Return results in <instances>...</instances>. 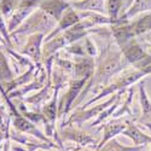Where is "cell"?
Wrapping results in <instances>:
<instances>
[{"label":"cell","mask_w":151,"mask_h":151,"mask_svg":"<svg viewBox=\"0 0 151 151\" xmlns=\"http://www.w3.org/2000/svg\"><path fill=\"white\" fill-rule=\"evenodd\" d=\"M128 67L129 63L122 55L120 47L117 46V48H115L112 46V44H109L104 48V51L100 53L97 60L94 73L90 78V80L87 81L78 100L75 102L74 109H76L81 105V103L83 102V99L87 97L88 93L94 92L96 94H98L117 74H120L124 69H127Z\"/></svg>","instance_id":"obj_1"},{"label":"cell","mask_w":151,"mask_h":151,"mask_svg":"<svg viewBox=\"0 0 151 151\" xmlns=\"http://www.w3.org/2000/svg\"><path fill=\"white\" fill-rule=\"evenodd\" d=\"M144 76H146V73L144 70H139V69H135V68H133V69H124L123 71L117 74L116 76L112 79L98 94H96L94 98H91L88 102H86L85 104H82L80 106L82 109L87 108V106L92 105L93 103H97L98 100L105 98L106 96H111V94L117 93L120 91H126L129 86H133L138 81H140Z\"/></svg>","instance_id":"obj_2"},{"label":"cell","mask_w":151,"mask_h":151,"mask_svg":"<svg viewBox=\"0 0 151 151\" xmlns=\"http://www.w3.org/2000/svg\"><path fill=\"white\" fill-rule=\"evenodd\" d=\"M56 24L57 21L53 17L47 15L41 9H36L15 32L10 34L11 40H15L16 37H27L32 34L37 33L48 35L56 27Z\"/></svg>","instance_id":"obj_3"},{"label":"cell","mask_w":151,"mask_h":151,"mask_svg":"<svg viewBox=\"0 0 151 151\" xmlns=\"http://www.w3.org/2000/svg\"><path fill=\"white\" fill-rule=\"evenodd\" d=\"M124 91H120L117 93H114L109 97V99H106L105 102L100 103V104H97L94 106H87V108H78L75 109V111L69 116V119L67 121H64L60 126H67V124H75V126H81L82 123H86L88 122L90 120L92 119H97L102 112L108 108L110 106L115 100L123 94Z\"/></svg>","instance_id":"obj_4"},{"label":"cell","mask_w":151,"mask_h":151,"mask_svg":"<svg viewBox=\"0 0 151 151\" xmlns=\"http://www.w3.org/2000/svg\"><path fill=\"white\" fill-rule=\"evenodd\" d=\"M120 50L122 55L124 56V58L129 63V65H132L133 68L139 70H145L147 67L151 65V55H149L140 46L137 37L120 46Z\"/></svg>","instance_id":"obj_5"},{"label":"cell","mask_w":151,"mask_h":151,"mask_svg":"<svg viewBox=\"0 0 151 151\" xmlns=\"http://www.w3.org/2000/svg\"><path fill=\"white\" fill-rule=\"evenodd\" d=\"M90 79H69L68 90L58 99V117H64L74 109L75 102Z\"/></svg>","instance_id":"obj_6"},{"label":"cell","mask_w":151,"mask_h":151,"mask_svg":"<svg viewBox=\"0 0 151 151\" xmlns=\"http://www.w3.org/2000/svg\"><path fill=\"white\" fill-rule=\"evenodd\" d=\"M55 93L52 98L45 103L41 109L39 110L42 115V123L45 126V133L48 138H52L56 132V121L58 117V99H59V91L62 86L53 85Z\"/></svg>","instance_id":"obj_7"},{"label":"cell","mask_w":151,"mask_h":151,"mask_svg":"<svg viewBox=\"0 0 151 151\" xmlns=\"http://www.w3.org/2000/svg\"><path fill=\"white\" fill-rule=\"evenodd\" d=\"M58 138L60 139V142L69 140L79 145L80 147H87L93 145V147L96 149V146L98 145V140H96L90 134H87L86 132L80 129L79 126H75V124L60 126L58 132Z\"/></svg>","instance_id":"obj_8"},{"label":"cell","mask_w":151,"mask_h":151,"mask_svg":"<svg viewBox=\"0 0 151 151\" xmlns=\"http://www.w3.org/2000/svg\"><path fill=\"white\" fill-rule=\"evenodd\" d=\"M131 121H134L132 117H124V116H121V117H112L111 120L106 121L105 123H103L102 126L98 127V131H102L103 129V134H102V138L98 142V145L96 146L94 151L102 147L106 142H109L112 138H116V135L119 134H122L123 131L127 128V126L129 124Z\"/></svg>","instance_id":"obj_9"},{"label":"cell","mask_w":151,"mask_h":151,"mask_svg":"<svg viewBox=\"0 0 151 151\" xmlns=\"http://www.w3.org/2000/svg\"><path fill=\"white\" fill-rule=\"evenodd\" d=\"M40 1L41 0H21L15 12L7 19V29L10 34L15 32L36 9H39Z\"/></svg>","instance_id":"obj_10"},{"label":"cell","mask_w":151,"mask_h":151,"mask_svg":"<svg viewBox=\"0 0 151 151\" xmlns=\"http://www.w3.org/2000/svg\"><path fill=\"white\" fill-rule=\"evenodd\" d=\"M45 34L37 33L27 36V41L24 46L18 50V52L23 56L28 57L34 64L42 63V44L45 41Z\"/></svg>","instance_id":"obj_11"},{"label":"cell","mask_w":151,"mask_h":151,"mask_svg":"<svg viewBox=\"0 0 151 151\" xmlns=\"http://www.w3.org/2000/svg\"><path fill=\"white\" fill-rule=\"evenodd\" d=\"M63 50L73 57H92V58H96L98 56V48H97L94 41L90 36H86L79 41H75V42L65 46Z\"/></svg>","instance_id":"obj_12"},{"label":"cell","mask_w":151,"mask_h":151,"mask_svg":"<svg viewBox=\"0 0 151 151\" xmlns=\"http://www.w3.org/2000/svg\"><path fill=\"white\" fill-rule=\"evenodd\" d=\"M81 19V15H80V11L78 10H75L73 6H70L64 14H63V16L60 17V19L57 22L56 24V27L52 29V32L50 33L48 35L45 36V41H48V40H51L52 37H55L56 35H58L59 33L62 32H64L69 28H71L73 26H75L79 21Z\"/></svg>","instance_id":"obj_13"},{"label":"cell","mask_w":151,"mask_h":151,"mask_svg":"<svg viewBox=\"0 0 151 151\" xmlns=\"http://www.w3.org/2000/svg\"><path fill=\"white\" fill-rule=\"evenodd\" d=\"M71 6V0H41L39 9L45 11L47 15L53 17L57 22L63 14Z\"/></svg>","instance_id":"obj_14"},{"label":"cell","mask_w":151,"mask_h":151,"mask_svg":"<svg viewBox=\"0 0 151 151\" xmlns=\"http://www.w3.org/2000/svg\"><path fill=\"white\" fill-rule=\"evenodd\" d=\"M53 93H55V87H53L51 76H50L48 80H47V82L45 83V86L42 87V88L39 90V91H36L35 94L26 98V99H24V102H26V104H28V105L36 106L37 108V111H39L41 109V106L45 103H47L48 100L52 98Z\"/></svg>","instance_id":"obj_15"},{"label":"cell","mask_w":151,"mask_h":151,"mask_svg":"<svg viewBox=\"0 0 151 151\" xmlns=\"http://www.w3.org/2000/svg\"><path fill=\"white\" fill-rule=\"evenodd\" d=\"M151 12V0H134L132 5L120 16L119 22H127L134 17Z\"/></svg>","instance_id":"obj_16"},{"label":"cell","mask_w":151,"mask_h":151,"mask_svg":"<svg viewBox=\"0 0 151 151\" xmlns=\"http://www.w3.org/2000/svg\"><path fill=\"white\" fill-rule=\"evenodd\" d=\"M106 0H71V6L78 11H88L106 15Z\"/></svg>","instance_id":"obj_17"},{"label":"cell","mask_w":151,"mask_h":151,"mask_svg":"<svg viewBox=\"0 0 151 151\" xmlns=\"http://www.w3.org/2000/svg\"><path fill=\"white\" fill-rule=\"evenodd\" d=\"M138 90H139V102H140V108H142V115L139 119H137V121L146 126L151 123V100L145 91L144 81L139 83Z\"/></svg>","instance_id":"obj_18"},{"label":"cell","mask_w":151,"mask_h":151,"mask_svg":"<svg viewBox=\"0 0 151 151\" xmlns=\"http://www.w3.org/2000/svg\"><path fill=\"white\" fill-rule=\"evenodd\" d=\"M122 134L126 135V137H128L129 139H132V142L134 143V145L146 146L147 144H151V135H147L144 132H142L140 128L134 123V121H131L129 122V124L127 126V128L123 131Z\"/></svg>","instance_id":"obj_19"},{"label":"cell","mask_w":151,"mask_h":151,"mask_svg":"<svg viewBox=\"0 0 151 151\" xmlns=\"http://www.w3.org/2000/svg\"><path fill=\"white\" fill-rule=\"evenodd\" d=\"M15 79V74L12 71L4 48H0V85H4Z\"/></svg>","instance_id":"obj_20"},{"label":"cell","mask_w":151,"mask_h":151,"mask_svg":"<svg viewBox=\"0 0 151 151\" xmlns=\"http://www.w3.org/2000/svg\"><path fill=\"white\" fill-rule=\"evenodd\" d=\"M146 146H139V145H122L116 138H112L109 142H106L102 147L96 151H144Z\"/></svg>","instance_id":"obj_21"},{"label":"cell","mask_w":151,"mask_h":151,"mask_svg":"<svg viewBox=\"0 0 151 151\" xmlns=\"http://www.w3.org/2000/svg\"><path fill=\"white\" fill-rule=\"evenodd\" d=\"M123 9V0H106L105 3V10L106 16L116 23H119V18L122 14Z\"/></svg>","instance_id":"obj_22"},{"label":"cell","mask_w":151,"mask_h":151,"mask_svg":"<svg viewBox=\"0 0 151 151\" xmlns=\"http://www.w3.org/2000/svg\"><path fill=\"white\" fill-rule=\"evenodd\" d=\"M133 94H134V88H128V94H127V98H126L124 103L117 108V110L112 114V117H121V116H124L127 114L129 117H132L134 121H135V117L132 112V100H133Z\"/></svg>","instance_id":"obj_23"},{"label":"cell","mask_w":151,"mask_h":151,"mask_svg":"<svg viewBox=\"0 0 151 151\" xmlns=\"http://www.w3.org/2000/svg\"><path fill=\"white\" fill-rule=\"evenodd\" d=\"M121 98H122V96H120L114 103H112L110 106H108L102 114H100L97 119H94V121L90 124V126H92V127H94V126H98V124H103V123H105V121H109V119L112 116V114L117 110V108L120 106V104H121Z\"/></svg>","instance_id":"obj_24"},{"label":"cell","mask_w":151,"mask_h":151,"mask_svg":"<svg viewBox=\"0 0 151 151\" xmlns=\"http://www.w3.org/2000/svg\"><path fill=\"white\" fill-rule=\"evenodd\" d=\"M19 3L21 0H0V12H1V15L6 19V22L15 12Z\"/></svg>","instance_id":"obj_25"},{"label":"cell","mask_w":151,"mask_h":151,"mask_svg":"<svg viewBox=\"0 0 151 151\" xmlns=\"http://www.w3.org/2000/svg\"><path fill=\"white\" fill-rule=\"evenodd\" d=\"M0 35L4 37V40L6 42V47L14 48V44H12L11 36H10V33H9V29H7V22L4 18V16L1 15V12H0Z\"/></svg>","instance_id":"obj_26"},{"label":"cell","mask_w":151,"mask_h":151,"mask_svg":"<svg viewBox=\"0 0 151 151\" xmlns=\"http://www.w3.org/2000/svg\"><path fill=\"white\" fill-rule=\"evenodd\" d=\"M137 40H138V42L140 44V46L145 50V51L149 55H151V30L145 33V34H143V35H140V36H138Z\"/></svg>","instance_id":"obj_27"},{"label":"cell","mask_w":151,"mask_h":151,"mask_svg":"<svg viewBox=\"0 0 151 151\" xmlns=\"http://www.w3.org/2000/svg\"><path fill=\"white\" fill-rule=\"evenodd\" d=\"M134 1V0H123V9H122V14H123V12L126 11V10H127L131 5H132V3ZM121 14V15H122Z\"/></svg>","instance_id":"obj_28"},{"label":"cell","mask_w":151,"mask_h":151,"mask_svg":"<svg viewBox=\"0 0 151 151\" xmlns=\"http://www.w3.org/2000/svg\"><path fill=\"white\" fill-rule=\"evenodd\" d=\"M15 151H32V150H26V149H19V147H16Z\"/></svg>","instance_id":"obj_29"},{"label":"cell","mask_w":151,"mask_h":151,"mask_svg":"<svg viewBox=\"0 0 151 151\" xmlns=\"http://www.w3.org/2000/svg\"><path fill=\"white\" fill-rule=\"evenodd\" d=\"M0 108H4V105H3L1 103H0Z\"/></svg>","instance_id":"obj_30"},{"label":"cell","mask_w":151,"mask_h":151,"mask_svg":"<svg viewBox=\"0 0 151 151\" xmlns=\"http://www.w3.org/2000/svg\"><path fill=\"white\" fill-rule=\"evenodd\" d=\"M144 151H145V150H144Z\"/></svg>","instance_id":"obj_31"}]
</instances>
